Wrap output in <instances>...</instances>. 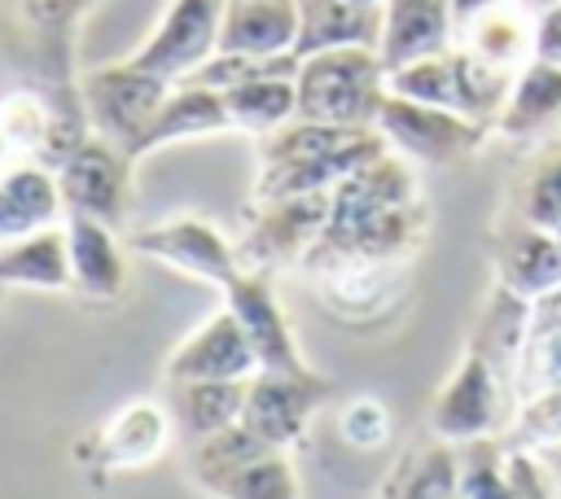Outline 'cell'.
<instances>
[{
  "label": "cell",
  "mask_w": 561,
  "mask_h": 499,
  "mask_svg": "<svg viewBox=\"0 0 561 499\" xmlns=\"http://www.w3.org/2000/svg\"><path fill=\"white\" fill-rule=\"evenodd\" d=\"M530 311H535V302H526V298L508 293L504 285H495V293H491V302H486V311H482V324H478V333H473L469 346H473L478 355H486L500 372L513 376L517 350H522L526 328H530Z\"/></svg>",
  "instance_id": "f546056e"
},
{
  "label": "cell",
  "mask_w": 561,
  "mask_h": 499,
  "mask_svg": "<svg viewBox=\"0 0 561 499\" xmlns=\"http://www.w3.org/2000/svg\"><path fill=\"white\" fill-rule=\"evenodd\" d=\"M535 57L561 61V4L535 13Z\"/></svg>",
  "instance_id": "74e56055"
},
{
  "label": "cell",
  "mask_w": 561,
  "mask_h": 499,
  "mask_svg": "<svg viewBox=\"0 0 561 499\" xmlns=\"http://www.w3.org/2000/svg\"><path fill=\"white\" fill-rule=\"evenodd\" d=\"M224 105H228L232 131L263 140L289 118H298V88H294V74H259L224 88Z\"/></svg>",
  "instance_id": "484cf974"
},
{
  "label": "cell",
  "mask_w": 561,
  "mask_h": 499,
  "mask_svg": "<svg viewBox=\"0 0 561 499\" xmlns=\"http://www.w3.org/2000/svg\"><path fill=\"white\" fill-rule=\"evenodd\" d=\"M386 92L421 101V105H443V109H460V88H456V48L408 61L399 70L386 74Z\"/></svg>",
  "instance_id": "1f68e13d"
},
{
  "label": "cell",
  "mask_w": 561,
  "mask_h": 499,
  "mask_svg": "<svg viewBox=\"0 0 561 499\" xmlns=\"http://www.w3.org/2000/svg\"><path fill=\"white\" fill-rule=\"evenodd\" d=\"M557 123H561V61L530 57L517 70L513 92H508L495 127L513 140H535Z\"/></svg>",
  "instance_id": "7402d4cb"
},
{
  "label": "cell",
  "mask_w": 561,
  "mask_h": 499,
  "mask_svg": "<svg viewBox=\"0 0 561 499\" xmlns=\"http://www.w3.org/2000/svg\"><path fill=\"white\" fill-rule=\"evenodd\" d=\"M0 289H39L66 293L70 289V245L66 223L39 228L18 241H0Z\"/></svg>",
  "instance_id": "44dd1931"
},
{
  "label": "cell",
  "mask_w": 561,
  "mask_h": 499,
  "mask_svg": "<svg viewBox=\"0 0 561 499\" xmlns=\"http://www.w3.org/2000/svg\"><path fill=\"white\" fill-rule=\"evenodd\" d=\"M535 460L543 464V473H548V486H552V495L561 499V442H557V446H548V451H539Z\"/></svg>",
  "instance_id": "ab89813d"
},
{
  "label": "cell",
  "mask_w": 561,
  "mask_h": 499,
  "mask_svg": "<svg viewBox=\"0 0 561 499\" xmlns=\"http://www.w3.org/2000/svg\"><path fill=\"white\" fill-rule=\"evenodd\" d=\"M228 0H171L145 44L127 53L136 70H149L167 83H184L219 53V26H224Z\"/></svg>",
  "instance_id": "8992f818"
},
{
  "label": "cell",
  "mask_w": 561,
  "mask_h": 499,
  "mask_svg": "<svg viewBox=\"0 0 561 499\" xmlns=\"http://www.w3.org/2000/svg\"><path fill=\"white\" fill-rule=\"evenodd\" d=\"M219 131H232L224 92L206 88V83H171V92H167V101H162V109H158L145 144H140V158L158 153L167 144L197 140V136H219Z\"/></svg>",
  "instance_id": "ffe728a7"
},
{
  "label": "cell",
  "mask_w": 561,
  "mask_h": 499,
  "mask_svg": "<svg viewBox=\"0 0 561 499\" xmlns=\"http://www.w3.org/2000/svg\"><path fill=\"white\" fill-rule=\"evenodd\" d=\"M175 433V416L153 403V398H131L123 403L88 442V460L101 473H127L153 464Z\"/></svg>",
  "instance_id": "4fadbf2b"
},
{
  "label": "cell",
  "mask_w": 561,
  "mask_h": 499,
  "mask_svg": "<svg viewBox=\"0 0 561 499\" xmlns=\"http://www.w3.org/2000/svg\"><path fill=\"white\" fill-rule=\"evenodd\" d=\"M298 48V0H228L219 53L289 57Z\"/></svg>",
  "instance_id": "d6986e66"
},
{
  "label": "cell",
  "mask_w": 561,
  "mask_h": 499,
  "mask_svg": "<svg viewBox=\"0 0 561 499\" xmlns=\"http://www.w3.org/2000/svg\"><path fill=\"white\" fill-rule=\"evenodd\" d=\"M495 285H504L508 293H517L526 302L557 298L561 293V245H557V232L517 219L495 245Z\"/></svg>",
  "instance_id": "2e32d148"
},
{
  "label": "cell",
  "mask_w": 561,
  "mask_h": 499,
  "mask_svg": "<svg viewBox=\"0 0 561 499\" xmlns=\"http://www.w3.org/2000/svg\"><path fill=\"white\" fill-rule=\"evenodd\" d=\"M517 219H526V223H535V228H548V232L561 228V144L548 149V153L522 175V188H517Z\"/></svg>",
  "instance_id": "d6a6232c"
},
{
  "label": "cell",
  "mask_w": 561,
  "mask_h": 499,
  "mask_svg": "<svg viewBox=\"0 0 561 499\" xmlns=\"http://www.w3.org/2000/svg\"><path fill=\"white\" fill-rule=\"evenodd\" d=\"M447 4H451V22H456V35H460L473 18H482V13H486V9H495L500 0H447Z\"/></svg>",
  "instance_id": "f35d334b"
},
{
  "label": "cell",
  "mask_w": 561,
  "mask_h": 499,
  "mask_svg": "<svg viewBox=\"0 0 561 499\" xmlns=\"http://www.w3.org/2000/svg\"><path fill=\"white\" fill-rule=\"evenodd\" d=\"M329 315L346 320V324H364V320H381L399 289H403V258L394 263H337L311 276Z\"/></svg>",
  "instance_id": "e0dca14e"
},
{
  "label": "cell",
  "mask_w": 561,
  "mask_h": 499,
  "mask_svg": "<svg viewBox=\"0 0 561 499\" xmlns=\"http://www.w3.org/2000/svg\"><path fill=\"white\" fill-rule=\"evenodd\" d=\"M167 385H184V381H250L259 376V355L245 341L237 315L228 306H219L215 315H206L162 363Z\"/></svg>",
  "instance_id": "7c38bea8"
},
{
  "label": "cell",
  "mask_w": 561,
  "mask_h": 499,
  "mask_svg": "<svg viewBox=\"0 0 561 499\" xmlns=\"http://www.w3.org/2000/svg\"><path fill=\"white\" fill-rule=\"evenodd\" d=\"M245 390H250V381H184V385H171V394H175L171 416L193 438H210V433L241 420Z\"/></svg>",
  "instance_id": "4316f807"
},
{
  "label": "cell",
  "mask_w": 561,
  "mask_h": 499,
  "mask_svg": "<svg viewBox=\"0 0 561 499\" xmlns=\"http://www.w3.org/2000/svg\"><path fill=\"white\" fill-rule=\"evenodd\" d=\"M513 79L517 70H504V66H491L473 53H465L456 44V88H460V114L482 123V127H495L500 123V109L513 92Z\"/></svg>",
  "instance_id": "4dcf8cb0"
},
{
  "label": "cell",
  "mask_w": 561,
  "mask_h": 499,
  "mask_svg": "<svg viewBox=\"0 0 561 499\" xmlns=\"http://www.w3.org/2000/svg\"><path fill=\"white\" fill-rule=\"evenodd\" d=\"M513 398H530L543 390H561V293L535 302L526 341L513 363Z\"/></svg>",
  "instance_id": "d4e9b609"
},
{
  "label": "cell",
  "mask_w": 561,
  "mask_h": 499,
  "mask_svg": "<svg viewBox=\"0 0 561 499\" xmlns=\"http://www.w3.org/2000/svg\"><path fill=\"white\" fill-rule=\"evenodd\" d=\"M210 499H302L289 451H259L202 486Z\"/></svg>",
  "instance_id": "83f0119b"
},
{
  "label": "cell",
  "mask_w": 561,
  "mask_h": 499,
  "mask_svg": "<svg viewBox=\"0 0 561 499\" xmlns=\"http://www.w3.org/2000/svg\"><path fill=\"white\" fill-rule=\"evenodd\" d=\"M456 44L491 66L504 70H522L535 57V18L522 9V0H500L495 9H486L482 18H473Z\"/></svg>",
  "instance_id": "cb8c5ba5"
},
{
  "label": "cell",
  "mask_w": 561,
  "mask_h": 499,
  "mask_svg": "<svg viewBox=\"0 0 561 499\" xmlns=\"http://www.w3.org/2000/svg\"><path fill=\"white\" fill-rule=\"evenodd\" d=\"M456 499H508L504 446H495L491 438L460 446V486H456Z\"/></svg>",
  "instance_id": "e575fe53"
},
{
  "label": "cell",
  "mask_w": 561,
  "mask_h": 499,
  "mask_svg": "<svg viewBox=\"0 0 561 499\" xmlns=\"http://www.w3.org/2000/svg\"><path fill=\"white\" fill-rule=\"evenodd\" d=\"M390 144L377 127H337L289 118L272 136L259 140V179L254 201L302 197V193H333L346 175L381 158Z\"/></svg>",
  "instance_id": "6da1fadb"
},
{
  "label": "cell",
  "mask_w": 561,
  "mask_h": 499,
  "mask_svg": "<svg viewBox=\"0 0 561 499\" xmlns=\"http://www.w3.org/2000/svg\"><path fill=\"white\" fill-rule=\"evenodd\" d=\"M381 9H364L351 0H298V57L324 53V48H351L368 44L377 48Z\"/></svg>",
  "instance_id": "603a6c76"
},
{
  "label": "cell",
  "mask_w": 561,
  "mask_h": 499,
  "mask_svg": "<svg viewBox=\"0 0 561 499\" xmlns=\"http://www.w3.org/2000/svg\"><path fill=\"white\" fill-rule=\"evenodd\" d=\"M18 158H22V153H18L13 136H9V131H4V123H0V171H4V166H13Z\"/></svg>",
  "instance_id": "60d3db41"
},
{
  "label": "cell",
  "mask_w": 561,
  "mask_h": 499,
  "mask_svg": "<svg viewBox=\"0 0 561 499\" xmlns=\"http://www.w3.org/2000/svg\"><path fill=\"white\" fill-rule=\"evenodd\" d=\"M66 245H70V293L83 302H114L127 285V258L110 223L66 214Z\"/></svg>",
  "instance_id": "ac0fdd59"
},
{
  "label": "cell",
  "mask_w": 561,
  "mask_h": 499,
  "mask_svg": "<svg viewBox=\"0 0 561 499\" xmlns=\"http://www.w3.org/2000/svg\"><path fill=\"white\" fill-rule=\"evenodd\" d=\"M298 118L337 123V127H377V109L386 101V66L377 48H324L298 57Z\"/></svg>",
  "instance_id": "7a4b0ae2"
},
{
  "label": "cell",
  "mask_w": 561,
  "mask_h": 499,
  "mask_svg": "<svg viewBox=\"0 0 561 499\" xmlns=\"http://www.w3.org/2000/svg\"><path fill=\"white\" fill-rule=\"evenodd\" d=\"M377 131L386 136V144L408 158V162H425V166H451L460 158H469L486 127L465 118L460 109H443V105H421L408 96L386 92L381 109H377Z\"/></svg>",
  "instance_id": "5b68a950"
},
{
  "label": "cell",
  "mask_w": 561,
  "mask_h": 499,
  "mask_svg": "<svg viewBox=\"0 0 561 499\" xmlns=\"http://www.w3.org/2000/svg\"><path fill=\"white\" fill-rule=\"evenodd\" d=\"M557 245H561V228H557Z\"/></svg>",
  "instance_id": "ee69618b"
},
{
  "label": "cell",
  "mask_w": 561,
  "mask_h": 499,
  "mask_svg": "<svg viewBox=\"0 0 561 499\" xmlns=\"http://www.w3.org/2000/svg\"><path fill=\"white\" fill-rule=\"evenodd\" d=\"M552 4H561V0H522V9L535 18V13H543V9H552Z\"/></svg>",
  "instance_id": "b9f144b4"
},
{
  "label": "cell",
  "mask_w": 561,
  "mask_h": 499,
  "mask_svg": "<svg viewBox=\"0 0 561 499\" xmlns=\"http://www.w3.org/2000/svg\"><path fill=\"white\" fill-rule=\"evenodd\" d=\"M219 293H224V306L237 315L245 341L254 346L259 372H307V359H302L294 328L285 320V306L276 298L272 271L241 267V276H232Z\"/></svg>",
  "instance_id": "8fae6325"
},
{
  "label": "cell",
  "mask_w": 561,
  "mask_h": 499,
  "mask_svg": "<svg viewBox=\"0 0 561 499\" xmlns=\"http://www.w3.org/2000/svg\"><path fill=\"white\" fill-rule=\"evenodd\" d=\"M131 162L136 158L127 149H118L114 140L96 131L79 136L57 162L66 214H83V219H101L118 228L127 214V193H131Z\"/></svg>",
  "instance_id": "52a82bcc"
},
{
  "label": "cell",
  "mask_w": 561,
  "mask_h": 499,
  "mask_svg": "<svg viewBox=\"0 0 561 499\" xmlns=\"http://www.w3.org/2000/svg\"><path fill=\"white\" fill-rule=\"evenodd\" d=\"M504 464H508V499H557L552 486H548L543 464L530 451L504 446Z\"/></svg>",
  "instance_id": "8d00e7d4"
},
{
  "label": "cell",
  "mask_w": 561,
  "mask_h": 499,
  "mask_svg": "<svg viewBox=\"0 0 561 499\" xmlns=\"http://www.w3.org/2000/svg\"><path fill=\"white\" fill-rule=\"evenodd\" d=\"M456 48V22L447 0H386L381 4V31H377V57L390 70Z\"/></svg>",
  "instance_id": "5bb4252c"
},
{
  "label": "cell",
  "mask_w": 561,
  "mask_h": 499,
  "mask_svg": "<svg viewBox=\"0 0 561 499\" xmlns=\"http://www.w3.org/2000/svg\"><path fill=\"white\" fill-rule=\"evenodd\" d=\"M57 223H66L57 166L39 158H18L13 166H4L0 171V241H18Z\"/></svg>",
  "instance_id": "9a60e30c"
},
{
  "label": "cell",
  "mask_w": 561,
  "mask_h": 499,
  "mask_svg": "<svg viewBox=\"0 0 561 499\" xmlns=\"http://www.w3.org/2000/svg\"><path fill=\"white\" fill-rule=\"evenodd\" d=\"M456 486H460V446L434 438L394 468V477L386 481V499H456Z\"/></svg>",
  "instance_id": "f1b7e54d"
},
{
  "label": "cell",
  "mask_w": 561,
  "mask_h": 499,
  "mask_svg": "<svg viewBox=\"0 0 561 499\" xmlns=\"http://www.w3.org/2000/svg\"><path fill=\"white\" fill-rule=\"evenodd\" d=\"M131 250L188 276V280L215 285V289H224L232 276H241V250L215 223H206L197 214H171V219L140 228L131 236Z\"/></svg>",
  "instance_id": "9c48e42d"
},
{
  "label": "cell",
  "mask_w": 561,
  "mask_h": 499,
  "mask_svg": "<svg viewBox=\"0 0 561 499\" xmlns=\"http://www.w3.org/2000/svg\"><path fill=\"white\" fill-rule=\"evenodd\" d=\"M351 4H364V9H381L386 0H351Z\"/></svg>",
  "instance_id": "7bdbcfd3"
},
{
  "label": "cell",
  "mask_w": 561,
  "mask_h": 499,
  "mask_svg": "<svg viewBox=\"0 0 561 499\" xmlns=\"http://www.w3.org/2000/svg\"><path fill=\"white\" fill-rule=\"evenodd\" d=\"M329 223V193H302V197H276V201H254V219L241 236V267L276 271V267H298L307 250L320 241Z\"/></svg>",
  "instance_id": "30bf717a"
},
{
  "label": "cell",
  "mask_w": 561,
  "mask_h": 499,
  "mask_svg": "<svg viewBox=\"0 0 561 499\" xmlns=\"http://www.w3.org/2000/svg\"><path fill=\"white\" fill-rule=\"evenodd\" d=\"M561 442V390H543V394H530L517 403V416L504 433V446L513 451H548Z\"/></svg>",
  "instance_id": "836d02e7"
},
{
  "label": "cell",
  "mask_w": 561,
  "mask_h": 499,
  "mask_svg": "<svg viewBox=\"0 0 561 499\" xmlns=\"http://www.w3.org/2000/svg\"><path fill=\"white\" fill-rule=\"evenodd\" d=\"M500 381H504V372L469 346L430 403V433L451 446L495 438L504 429V385Z\"/></svg>",
  "instance_id": "277c9868"
},
{
  "label": "cell",
  "mask_w": 561,
  "mask_h": 499,
  "mask_svg": "<svg viewBox=\"0 0 561 499\" xmlns=\"http://www.w3.org/2000/svg\"><path fill=\"white\" fill-rule=\"evenodd\" d=\"M337 433L355 451H381L390 442V411H386V403L373 398V394L351 398L342 407V416H337Z\"/></svg>",
  "instance_id": "d590c367"
},
{
  "label": "cell",
  "mask_w": 561,
  "mask_h": 499,
  "mask_svg": "<svg viewBox=\"0 0 561 499\" xmlns=\"http://www.w3.org/2000/svg\"><path fill=\"white\" fill-rule=\"evenodd\" d=\"M333 385L329 376L320 372H259L250 376V390H245V411H241V425L263 438L272 451H294L316 411L329 403Z\"/></svg>",
  "instance_id": "ba28073f"
},
{
  "label": "cell",
  "mask_w": 561,
  "mask_h": 499,
  "mask_svg": "<svg viewBox=\"0 0 561 499\" xmlns=\"http://www.w3.org/2000/svg\"><path fill=\"white\" fill-rule=\"evenodd\" d=\"M171 83L149 74V70H136L127 57L123 61H110V66H96L79 79V105H83V118L96 136L114 140L118 149H127L131 158H140V144L167 101Z\"/></svg>",
  "instance_id": "3957f363"
}]
</instances>
